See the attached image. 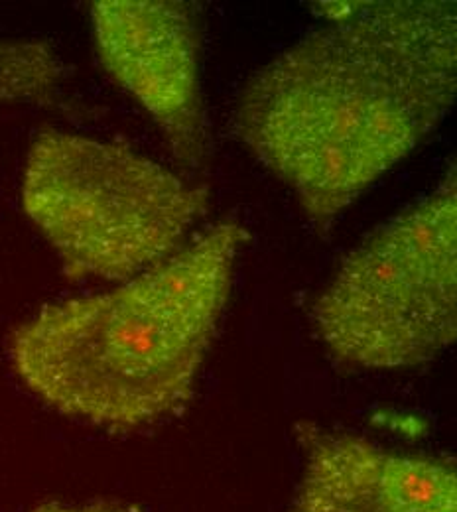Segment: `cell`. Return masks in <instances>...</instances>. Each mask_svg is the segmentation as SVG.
Returning <instances> with one entry per match:
<instances>
[{"mask_svg": "<svg viewBox=\"0 0 457 512\" xmlns=\"http://www.w3.org/2000/svg\"><path fill=\"white\" fill-rule=\"evenodd\" d=\"M320 6L327 26L247 83L235 125L327 231L450 113L457 18L448 0Z\"/></svg>", "mask_w": 457, "mask_h": 512, "instance_id": "1", "label": "cell"}, {"mask_svg": "<svg viewBox=\"0 0 457 512\" xmlns=\"http://www.w3.org/2000/svg\"><path fill=\"white\" fill-rule=\"evenodd\" d=\"M247 231L223 221L123 286L46 306L10 337V363L58 412L136 430L194 394Z\"/></svg>", "mask_w": 457, "mask_h": 512, "instance_id": "2", "label": "cell"}, {"mask_svg": "<svg viewBox=\"0 0 457 512\" xmlns=\"http://www.w3.org/2000/svg\"><path fill=\"white\" fill-rule=\"evenodd\" d=\"M207 190L127 146L42 132L26 158L22 209L67 280H131L176 255Z\"/></svg>", "mask_w": 457, "mask_h": 512, "instance_id": "3", "label": "cell"}, {"mask_svg": "<svg viewBox=\"0 0 457 512\" xmlns=\"http://www.w3.org/2000/svg\"><path fill=\"white\" fill-rule=\"evenodd\" d=\"M329 353L394 371L432 361L456 339V170L422 203L369 235L314 306Z\"/></svg>", "mask_w": 457, "mask_h": 512, "instance_id": "4", "label": "cell"}, {"mask_svg": "<svg viewBox=\"0 0 457 512\" xmlns=\"http://www.w3.org/2000/svg\"><path fill=\"white\" fill-rule=\"evenodd\" d=\"M101 64L146 109L188 168L207 154L196 10L178 0H101L91 8Z\"/></svg>", "mask_w": 457, "mask_h": 512, "instance_id": "5", "label": "cell"}, {"mask_svg": "<svg viewBox=\"0 0 457 512\" xmlns=\"http://www.w3.org/2000/svg\"><path fill=\"white\" fill-rule=\"evenodd\" d=\"M306 471L290 512H457L456 471L304 424Z\"/></svg>", "mask_w": 457, "mask_h": 512, "instance_id": "6", "label": "cell"}, {"mask_svg": "<svg viewBox=\"0 0 457 512\" xmlns=\"http://www.w3.org/2000/svg\"><path fill=\"white\" fill-rule=\"evenodd\" d=\"M66 67L48 42L0 38V105L46 103Z\"/></svg>", "mask_w": 457, "mask_h": 512, "instance_id": "7", "label": "cell"}, {"mask_svg": "<svg viewBox=\"0 0 457 512\" xmlns=\"http://www.w3.org/2000/svg\"><path fill=\"white\" fill-rule=\"evenodd\" d=\"M34 512H129L109 505H91V507H64V505H46Z\"/></svg>", "mask_w": 457, "mask_h": 512, "instance_id": "8", "label": "cell"}]
</instances>
